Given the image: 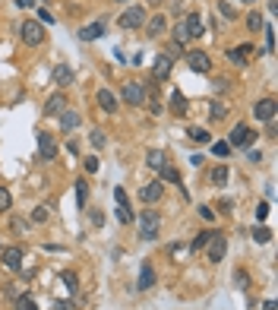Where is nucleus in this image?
Here are the masks:
<instances>
[{"label":"nucleus","instance_id":"obj_1","mask_svg":"<svg viewBox=\"0 0 278 310\" xmlns=\"http://www.w3.org/2000/svg\"><path fill=\"white\" fill-rule=\"evenodd\" d=\"M158 228H161L158 212H155V209H146V212L139 216V237H142V241H155V237H158Z\"/></svg>","mask_w":278,"mask_h":310},{"label":"nucleus","instance_id":"obj_2","mask_svg":"<svg viewBox=\"0 0 278 310\" xmlns=\"http://www.w3.org/2000/svg\"><path fill=\"white\" fill-rule=\"evenodd\" d=\"M19 35H22V41L32 44V47L44 44V38H47L44 26H41V22H35V19H26V22H22V26H19Z\"/></svg>","mask_w":278,"mask_h":310},{"label":"nucleus","instance_id":"obj_3","mask_svg":"<svg viewBox=\"0 0 278 310\" xmlns=\"http://www.w3.org/2000/svg\"><path fill=\"white\" fill-rule=\"evenodd\" d=\"M117 26H120V29H142V26H146V10H142L139 4H133L130 10H124V13H120Z\"/></svg>","mask_w":278,"mask_h":310},{"label":"nucleus","instance_id":"obj_4","mask_svg":"<svg viewBox=\"0 0 278 310\" xmlns=\"http://www.w3.org/2000/svg\"><path fill=\"white\" fill-rule=\"evenodd\" d=\"M225 253H228V241H225V234H221V231H212L209 244H205V256H209V263H221Z\"/></svg>","mask_w":278,"mask_h":310},{"label":"nucleus","instance_id":"obj_5","mask_svg":"<svg viewBox=\"0 0 278 310\" xmlns=\"http://www.w3.org/2000/svg\"><path fill=\"white\" fill-rule=\"evenodd\" d=\"M253 139H256V130H250L247 124H237L231 130V136H228V146H231V149H247Z\"/></svg>","mask_w":278,"mask_h":310},{"label":"nucleus","instance_id":"obj_6","mask_svg":"<svg viewBox=\"0 0 278 310\" xmlns=\"http://www.w3.org/2000/svg\"><path fill=\"white\" fill-rule=\"evenodd\" d=\"M187 67L193 70V73H209V70H212V57L205 51H190L187 54Z\"/></svg>","mask_w":278,"mask_h":310},{"label":"nucleus","instance_id":"obj_7","mask_svg":"<svg viewBox=\"0 0 278 310\" xmlns=\"http://www.w3.org/2000/svg\"><path fill=\"white\" fill-rule=\"evenodd\" d=\"M38 155L44 162H54V155H57V139L51 133H44V130L38 133Z\"/></svg>","mask_w":278,"mask_h":310},{"label":"nucleus","instance_id":"obj_8","mask_svg":"<svg viewBox=\"0 0 278 310\" xmlns=\"http://www.w3.org/2000/svg\"><path fill=\"white\" fill-rule=\"evenodd\" d=\"M120 95H124V101H127V105H142V101H146V89H142L139 82H124Z\"/></svg>","mask_w":278,"mask_h":310},{"label":"nucleus","instance_id":"obj_9","mask_svg":"<svg viewBox=\"0 0 278 310\" xmlns=\"http://www.w3.org/2000/svg\"><path fill=\"white\" fill-rule=\"evenodd\" d=\"M171 76V57L168 54H155V64H152V79L155 82H161Z\"/></svg>","mask_w":278,"mask_h":310},{"label":"nucleus","instance_id":"obj_10","mask_svg":"<svg viewBox=\"0 0 278 310\" xmlns=\"http://www.w3.org/2000/svg\"><path fill=\"white\" fill-rule=\"evenodd\" d=\"M253 117H256V121H272V117H275V98L256 101V105H253Z\"/></svg>","mask_w":278,"mask_h":310},{"label":"nucleus","instance_id":"obj_11","mask_svg":"<svg viewBox=\"0 0 278 310\" xmlns=\"http://www.w3.org/2000/svg\"><path fill=\"white\" fill-rule=\"evenodd\" d=\"M250 54H253V44H240V47H234V51H228L225 57H228V61H231L234 67H247Z\"/></svg>","mask_w":278,"mask_h":310},{"label":"nucleus","instance_id":"obj_12","mask_svg":"<svg viewBox=\"0 0 278 310\" xmlns=\"http://www.w3.org/2000/svg\"><path fill=\"white\" fill-rule=\"evenodd\" d=\"M184 29H187L190 38H202V35H205V29H202V16H199V13H190V16L184 19Z\"/></svg>","mask_w":278,"mask_h":310},{"label":"nucleus","instance_id":"obj_13","mask_svg":"<svg viewBox=\"0 0 278 310\" xmlns=\"http://www.w3.org/2000/svg\"><path fill=\"white\" fill-rule=\"evenodd\" d=\"M73 79H76L73 67H67V64H57V67H54V82H57V86H64V89H67Z\"/></svg>","mask_w":278,"mask_h":310},{"label":"nucleus","instance_id":"obj_14","mask_svg":"<svg viewBox=\"0 0 278 310\" xmlns=\"http://www.w3.org/2000/svg\"><path fill=\"white\" fill-rule=\"evenodd\" d=\"M161 193H164V187H161V181H155V184H146L139 190V196H142V202H158L161 199Z\"/></svg>","mask_w":278,"mask_h":310},{"label":"nucleus","instance_id":"obj_15","mask_svg":"<svg viewBox=\"0 0 278 310\" xmlns=\"http://www.w3.org/2000/svg\"><path fill=\"white\" fill-rule=\"evenodd\" d=\"M155 285V269H152V263H142V269H139V282H136V288L139 291H149Z\"/></svg>","mask_w":278,"mask_h":310},{"label":"nucleus","instance_id":"obj_16","mask_svg":"<svg viewBox=\"0 0 278 310\" xmlns=\"http://www.w3.org/2000/svg\"><path fill=\"white\" fill-rule=\"evenodd\" d=\"M168 29V19L161 16V13H155L149 22H146V35H149V38H158V35Z\"/></svg>","mask_w":278,"mask_h":310},{"label":"nucleus","instance_id":"obj_17","mask_svg":"<svg viewBox=\"0 0 278 310\" xmlns=\"http://www.w3.org/2000/svg\"><path fill=\"white\" fill-rule=\"evenodd\" d=\"M44 111H47V114H64V111H67V98H64V92H54L51 98L44 101Z\"/></svg>","mask_w":278,"mask_h":310},{"label":"nucleus","instance_id":"obj_18","mask_svg":"<svg viewBox=\"0 0 278 310\" xmlns=\"http://www.w3.org/2000/svg\"><path fill=\"white\" fill-rule=\"evenodd\" d=\"M98 108H101L104 114H114V111H117V98H114L111 89H101V92H98Z\"/></svg>","mask_w":278,"mask_h":310},{"label":"nucleus","instance_id":"obj_19","mask_svg":"<svg viewBox=\"0 0 278 310\" xmlns=\"http://www.w3.org/2000/svg\"><path fill=\"white\" fill-rule=\"evenodd\" d=\"M79 121H82V117H79V111H64V114H60V130H67V133H73V130L79 127Z\"/></svg>","mask_w":278,"mask_h":310},{"label":"nucleus","instance_id":"obj_20","mask_svg":"<svg viewBox=\"0 0 278 310\" xmlns=\"http://www.w3.org/2000/svg\"><path fill=\"white\" fill-rule=\"evenodd\" d=\"M101 35H104V22H92V26L79 29V41H95V38H101Z\"/></svg>","mask_w":278,"mask_h":310},{"label":"nucleus","instance_id":"obj_21","mask_svg":"<svg viewBox=\"0 0 278 310\" xmlns=\"http://www.w3.org/2000/svg\"><path fill=\"white\" fill-rule=\"evenodd\" d=\"M4 266L7 269H19L22 266V250L19 247H7L4 250Z\"/></svg>","mask_w":278,"mask_h":310},{"label":"nucleus","instance_id":"obj_22","mask_svg":"<svg viewBox=\"0 0 278 310\" xmlns=\"http://www.w3.org/2000/svg\"><path fill=\"white\" fill-rule=\"evenodd\" d=\"M171 111H174L177 117L187 114V95H184V92H174V95H171Z\"/></svg>","mask_w":278,"mask_h":310},{"label":"nucleus","instance_id":"obj_23","mask_svg":"<svg viewBox=\"0 0 278 310\" xmlns=\"http://www.w3.org/2000/svg\"><path fill=\"white\" fill-rule=\"evenodd\" d=\"M146 165H149V168H155V171H161L164 165H168V159H164V152H158V149H152V152H149V159H146Z\"/></svg>","mask_w":278,"mask_h":310},{"label":"nucleus","instance_id":"obj_24","mask_svg":"<svg viewBox=\"0 0 278 310\" xmlns=\"http://www.w3.org/2000/svg\"><path fill=\"white\" fill-rule=\"evenodd\" d=\"M209 177H212V184H215V187H225L231 174H228V168H225V165H218V168H212V171H209Z\"/></svg>","mask_w":278,"mask_h":310},{"label":"nucleus","instance_id":"obj_25","mask_svg":"<svg viewBox=\"0 0 278 310\" xmlns=\"http://www.w3.org/2000/svg\"><path fill=\"white\" fill-rule=\"evenodd\" d=\"M158 177H161V181H168V184H177V187H180V171L171 168V165H164V168L158 171Z\"/></svg>","mask_w":278,"mask_h":310},{"label":"nucleus","instance_id":"obj_26","mask_svg":"<svg viewBox=\"0 0 278 310\" xmlns=\"http://www.w3.org/2000/svg\"><path fill=\"white\" fill-rule=\"evenodd\" d=\"M187 136H190L193 142H209V139H212V133H209V130H202V127H190Z\"/></svg>","mask_w":278,"mask_h":310},{"label":"nucleus","instance_id":"obj_27","mask_svg":"<svg viewBox=\"0 0 278 310\" xmlns=\"http://www.w3.org/2000/svg\"><path fill=\"white\" fill-rule=\"evenodd\" d=\"M16 310H38L32 294H16Z\"/></svg>","mask_w":278,"mask_h":310},{"label":"nucleus","instance_id":"obj_28","mask_svg":"<svg viewBox=\"0 0 278 310\" xmlns=\"http://www.w3.org/2000/svg\"><path fill=\"white\" fill-rule=\"evenodd\" d=\"M47 219H51V209H47V206H35V209H32V222H35V225H41V222H47Z\"/></svg>","mask_w":278,"mask_h":310},{"label":"nucleus","instance_id":"obj_29","mask_svg":"<svg viewBox=\"0 0 278 310\" xmlns=\"http://www.w3.org/2000/svg\"><path fill=\"white\" fill-rule=\"evenodd\" d=\"M86 199H89V184L86 181H76V202H79V209L86 206Z\"/></svg>","mask_w":278,"mask_h":310},{"label":"nucleus","instance_id":"obj_30","mask_svg":"<svg viewBox=\"0 0 278 310\" xmlns=\"http://www.w3.org/2000/svg\"><path fill=\"white\" fill-rule=\"evenodd\" d=\"M209 237H212V231H199V234H196V241L190 244V250H193V253H196V250H202L205 244H209Z\"/></svg>","mask_w":278,"mask_h":310},{"label":"nucleus","instance_id":"obj_31","mask_svg":"<svg viewBox=\"0 0 278 310\" xmlns=\"http://www.w3.org/2000/svg\"><path fill=\"white\" fill-rule=\"evenodd\" d=\"M262 32H265V51H275V26H262Z\"/></svg>","mask_w":278,"mask_h":310},{"label":"nucleus","instance_id":"obj_32","mask_svg":"<svg viewBox=\"0 0 278 310\" xmlns=\"http://www.w3.org/2000/svg\"><path fill=\"white\" fill-rule=\"evenodd\" d=\"M10 206H13V196L7 187H0V212H10Z\"/></svg>","mask_w":278,"mask_h":310},{"label":"nucleus","instance_id":"obj_33","mask_svg":"<svg viewBox=\"0 0 278 310\" xmlns=\"http://www.w3.org/2000/svg\"><path fill=\"white\" fill-rule=\"evenodd\" d=\"M253 241H259V244H269V241H272V231L262 225V228H256V231H253Z\"/></svg>","mask_w":278,"mask_h":310},{"label":"nucleus","instance_id":"obj_34","mask_svg":"<svg viewBox=\"0 0 278 310\" xmlns=\"http://www.w3.org/2000/svg\"><path fill=\"white\" fill-rule=\"evenodd\" d=\"M174 41H177V44L190 41V35H187V29H184V22H177V26H174Z\"/></svg>","mask_w":278,"mask_h":310},{"label":"nucleus","instance_id":"obj_35","mask_svg":"<svg viewBox=\"0 0 278 310\" xmlns=\"http://www.w3.org/2000/svg\"><path fill=\"white\" fill-rule=\"evenodd\" d=\"M247 26H250V32H259V29H262V16H259V13H250V16H247Z\"/></svg>","mask_w":278,"mask_h":310},{"label":"nucleus","instance_id":"obj_36","mask_svg":"<svg viewBox=\"0 0 278 310\" xmlns=\"http://www.w3.org/2000/svg\"><path fill=\"white\" fill-rule=\"evenodd\" d=\"M89 139H92V146H95V149H101L104 142H107V136L101 133V130H92V136H89Z\"/></svg>","mask_w":278,"mask_h":310},{"label":"nucleus","instance_id":"obj_37","mask_svg":"<svg viewBox=\"0 0 278 310\" xmlns=\"http://www.w3.org/2000/svg\"><path fill=\"white\" fill-rule=\"evenodd\" d=\"M228 152H231L228 142H215V146H212V155H218V159H228Z\"/></svg>","mask_w":278,"mask_h":310},{"label":"nucleus","instance_id":"obj_38","mask_svg":"<svg viewBox=\"0 0 278 310\" xmlns=\"http://www.w3.org/2000/svg\"><path fill=\"white\" fill-rule=\"evenodd\" d=\"M225 114H228V108H225L221 101H215V105H212V117H215V121H221Z\"/></svg>","mask_w":278,"mask_h":310},{"label":"nucleus","instance_id":"obj_39","mask_svg":"<svg viewBox=\"0 0 278 310\" xmlns=\"http://www.w3.org/2000/svg\"><path fill=\"white\" fill-rule=\"evenodd\" d=\"M117 219L124 222V225H127V222H133V212H130V206H120V209H117Z\"/></svg>","mask_w":278,"mask_h":310},{"label":"nucleus","instance_id":"obj_40","mask_svg":"<svg viewBox=\"0 0 278 310\" xmlns=\"http://www.w3.org/2000/svg\"><path fill=\"white\" fill-rule=\"evenodd\" d=\"M114 199H117V206H130V202H127V190H124V187H117V190H114Z\"/></svg>","mask_w":278,"mask_h":310},{"label":"nucleus","instance_id":"obj_41","mask_svg":"<svg viewBox=\"0 0 278 310\" xmlns=\"http://www.w3.org/2000/svg\"><path fill=\"white\" fill-rule=\"evenodd\" d=\"M231 209H234L231 199H218V212H221V216H231Z\"/></svg>","mask_w":278,"mask_h":310},{"label":"nucleus","instance_id":"obj_42","mask_svg":"<svg viewBox=\"0 0 278 310\" xmlns=\"http://www.w3.org/2000/svg\"><path fill=\"white\" fill-rule=\"evenodd\" d=\"M64 285L70 291H76V276H73V272H64Z\"/></svg>","mask_w":278,"mask_h":310},{"label":"nucleus","instance_id":"obj_43","mask_svg":"<svg viewBox=\"0 0 278 310\" xmlns=\"http://www.w3.org/2000/svg\"><path fill=\"white\" fill-rule=\"evenodd\" d=\"M86 171H89V174L98 171V159H95V155H89V159H86Z\"/></svg>","mask_w":278,"mask_h":310},{"label":"nucleus","instance_id":"obj_44","mask_svg":"<svg viewBox=\"0 0 278 310\" xmlns=\"http://www.w3.org/2000/svg\"><path fill=\"white\" fill-rule=\"evenodd\" d=\"M199 216H202L205 222H215V212H212L209 206H199Z\"/></svg>","mask_w":278,"mask_h":310},{"label":"nucleus","instance_id":"obj_45","mask_svg":"<svg viewBox=\"0 0 278 310\" xmlns=\"http://www.w3.org/2000/svg\"><path fill=\"white\" fill-rule=\"evenodd\" d=\"M38 16H41V19H38V22H41V26H51V22H54V13H47V10H41V13H38Z\"/></svg>","mask_w":278,"mask_h":310},{"label":"nucleus","instance_id":"obj_46","mask_svg":"<svg viewBox=\"0 0 278 310\" xmlns=\"http://www.w3.org/2000/svg\"><path fill=\"white\" fill-rule=\"evenodd\" d=\"M247 285H250V282H247V272L237 269V288H247Z\"/></svg>","mask_w":278,"mask_h":310},{"label":"nucleus","instance_id":"obj_47","mask_svg":"<svg viewBox=\"0 0 278 310\" xmlns=\"http://www.w3.org/2000/svg\"><path fill=\"white\" fill-rule=\"evenodd\" d=\"M92 225H95V228H101V225H104V212H92Z\"/></svg>","mask_w":278,"mask_h":310},{"label":"nucleus","instance_id":"obj_48","mask_svg":"<svg viewBox=\"0 0 278 310\" xmlns=\"http://www.w3.org/2000/svg\"><path fill=\"white\" fill-rule=\"evenodd\" d=\"M218 10H221V13H225L228 19H234V16H237V10H234V7H228V4H221Z\"/></svg>","mask_w":278,"mask_h":310},{"label":"nucleus","instance_id":"obj_49","mask_svg":"<svg viewBox=\"0 0 278 310\" xmlns=\"http://www.w3.org/2000/svg\"><path fill=\"white\" fill-rule=\"evenodd\" d=\"M13 231H16V234H26V222H22V219H13Z\"/></svg>","mask_w":278,"mask_h":310},{"label":"nucleus","instance_id":"obj_50","mask_svg":"<svg viewBox=\"0 0 278 310\" xmlns=\"http://www.w3.org/2000/svg\"><path fill=\"white\" fill-rule=\"evenodd\" d=\"M247 155H250V162H262V155H259V149H250Z\"/></svg>","mask_w":278,"mask_h":310},{"label":"nucleus","instance_id":"obj_51","mask_svg":"<svg viewBox=\"0 0 278 310\" xmlns=\"http://www.w3.org/2000/svg\"><path fill=\"white\" fill-rule=\"evenodd\" d=\"M184 253V244H171V256H180Z\"/></svg>","mask_w":278,"mask_h":310},{"label":"nucleus","instance_id":"obj_52","mask_svg":"<svg viewBox=\"0 0 278 310\" xmlns=\"http://www.w3.org/2000/svg\"><path fill=\"white\" fill-rule=\"evenodd\" d=\"M16 7H22V10H29V7H35V0H16Z\"/></svg>","mask_w":278,"mask_h":310},{"label":"nucleus","instance_id":"obj_53","mask_svg":"<svg viewBox=\"0 0 278 310\" xmlns=\"http://www.w3.org/2000/svg\"><path fill=\"white\" fill-rule=\"evenodd\" d=\"M54 310H70V304L67 301H54Z\"/></svg>","mask_w":278,"mask_h":310},{"label":"nucleus","instance_id":"obj_54","mask_svg":"<svg viewBox=\"0 0 278 310\" xmlns=\"http://www.w3.org/2000/svg\"><path fill=\"white\" fill-rule=\"evenodd\" d=\"M262 310H275V301H265V304H262Z\"/></svg>","mask_w":278,"mask_h":310},{"label":"nucleus","instance_id":"obj_55","mask_svg":"<svg viewBox=\"0 0 278 310\" xmlns=\"http://www.w3.org/2000/svg\"><path fill=\"white\" fill-rule=\"evenodd\" d=\"M240 4H256V0H240Z\"/></svg>","mask_w":278,"mask_h":310},{"label":"nucleus","instance_id":"obj_56","mask_svg":"<svg viewBox=\"0 0 278 310\" xmlns=\"http://www.w3.org/2000/svg\"><path fill=\"white\" fill-rule=\"evenodd\" d=\"M117 4H130V0H117Z\"/></svg>","mask_w":278,"mask_h":310},{"label":"nucleus","instance_id":"obj_57","mask_svg":"<svg viewBox=\"0 0 278 310\" xmlns=\"http://www.w3.org/2000/svg\"><path fill=\"white\" fill-rule=\"evenodd\" d=\"M0 250H4V247H0Z\"/></svg>","mask_w":278,"mask_h":310}]
</instances>
